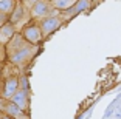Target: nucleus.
I'll return each mask as SVG.
<instances>
[{
    "label": "nucleus",
    "mask_w": 121,
    "mask_h": 119,
    "mask_svg": "<svg viewBox=\"0 0 121 119\" xmlns=\"http://www.w3.org/2000/svg\"><path fill=\"white\" fill-rule=\"evenodd\" d=\"M16 33H17L16 28L9 23V22H8L6 25H3V26L0 28V45H6L11 39L14 37Z\"/></svg>",
    "instance_id": "nucleus-8"
},
{
    "label": "nucleus",
    "mask_w": 121,
    "mask_h": 119,
    "mask_svg": "<svg viewBox=\"0 0 121 119\" xmlns=\"http://www.w3.org/2000/svg\"><path fill=\"white\" fill-rule=\"evenodd\" d=\"M75 0H51V6L57 12H65L75 6Z\"/></svg>",
    "instance_id": "nucleus-9"
},
{
    "label": "nucleus",
    "mask_w": 121,
    "mask_h": 119,
    "mask_svg": "<svg viewBox=\"0 0 121 119\" xmlns=\"http://www.w3.org/2000/svg\"><path fill=\"white\" fill-rule=\"evenodd\" d=\"M62 23H64V19L60 17V14L57 11H54L53 14L47 16L45 19L39 20V28H40V31H42V36L47 37V36L53 34L54 31H57Z\"/></svg>",
    "instance_id": "nucleus-4"
},
{
    "label": "nucleus",
    "mask_w": 121,
    "mask_h": 119,
    "mask_svg": "<svg viewBox=\"0 0 121 119\" xmlns=\"http://www.w3.org/2000/svg\"><path fill=\"white\" fill-rule=\"evenodd\" d=\"M20 90V84H19V77L17 76H9L5 79L3 87H2V99L5 101H11L13 96Z\"/></svg>",
    "instance_id": "nucleus-6"
},
{
    "label": "nucleus",
    "mask_w": 121,
    "mask_h": 119,
    "mask_svg": "<svg viewBox=\"0 0 121 119\" xmlns=\"http://www.w3.org/2000/svg\"><path fill=\"white\" fill-rule=\"evenodd\" d=\"M11 102H13L19 110L26 111L28 107H30V94H28V91H26V90H19L17 93L13 96Z\"/></svg>",
    "instance_id": "nucleus-7"
},
{
    "label": "nucleus",
    "mask_w": 121,
    "mask_h": 119,
    "mask_svg": "<svg viewBox=\"0 0 121 119\" xmlns=\"http://www.w3.org/2000/svg\"><path fill=\"white\" fill-rule=\"evenodd\" d=\"M19 84H20V90H26V91H28L30 85H28V79H26L25 76L19 77Z\"/></svg>",
    "instance_id": "nucleus-12"
},
{
    "label": "nucleus",
    "mask_w": 121,
    "mask_h": 119,
    "mask_svg": "<svg viewBox=\"0 0 121 119\" xmlns=\"http://www.w3.org/2000/svg\"><path fill=\"white\" fill-rule=\"evenodd\" d=\"M19 33H20L22 37L33 46H37L40 42H42V39H43L42 31H40V28H39V23H28L26 26H23Z\"/></svg>",
    "instance_id": "nucleus-5"
},
{
    "label": "nucleus",
    "mask_w": 121,
    "mask_h": 119,
    "mask_svg": "<svg viewBox=\"0 0 121 119\" xmlns=\"http://www.w3.org/2000/svg\"><path fill=\"white\" fill-rule=\"evenodd\" d=\"M8 19H9V16L3 14V12H0V28H2L3 25H6V23H8Z\"/></svg>",
    "instance_id": "nucleus-13"
},
{
    "label": "nucleus",
    "mask_w": 121,
    "mask_h": 119,
    "mask_svg": "<svg viewBox=\"0 0 121 119\" xmlns=\"http://www.w3.org/2000/svg\"><path fill=\"white\" fill-rule=\"evenodd\" d=\"M90 2H86V0H81V2H76L75 3V12L78 14V12H81L82 9H86V8H89L90 6Z\"/></svg>",
    "instance_id": "nucleus-11"
},
{
    "label": "nucleus",
    "mask_w": 121,
    "mask_h": 119,
    "mask_svg": "<svg viewBox=\"0 0 121 119\" xmlns=\"http://www.w3.org/2000/svg\"><path fill=\"white\" fill-rule=\"evenodd\" d=\"M25 3V2H23ZM30 5H26V8L30 9V14L31 19H37V20H42L47 16H50L54 12L53 6H51V2H47V0H36V2H28Z\"/></svg>",
    "instance_id": "nucleus-3"
},
{
    "label": "nucleus",
    "mask_w": 121,
    "mask_h": 119,
    "mask_svg": "<svg viewBox=\"0 0 121 119\" xmlns=\"http://www.w3.org/2000/svg\"><path fill=\"white\" fill-rule=\"evenodd\" d=\"M0 119H13V118L8 116V115H5V113H2V115H0Z\"/></svg>",
    "instance_id": "nucleus-14"
},
{
    "label": "nucleus",
    "mask_w": 121,
    "mask_h": 119,
    "mask_svg": "<svg viewBox=\"0 0 121 119\" xmlns=\"http://www.w3.org/2000/svg\"><path fill=\"white\" fill-rule=\"evenodd\" d=\"M37 48L30 45L25 39L22 37L20 33H16L14 37L5 45L6 59L16 67H25L31 62V59L36 56Z\"/></svg>",
    "instance_id": "nucleus-1"
},
{
    "label": "nucleus",
    "mask_w": 121,
    "mask_h": 119,
    "mask_svg": "<svg viewBox=\"0 0 121 119\" xmlns=\"http://www.w3.org/2000/svg\"><path fill=\"white\" fill-rule=\"evenodd\" d=\"M16 0H0V12H3V14L9 16L16 8Z\"/></svg>",
    "instance_id": "nucleus-10"
},
{
    "label": "nucleus",
    "mask_w": 121,
    "mask_h": 119,
    "mask_svg": "<svg viewBox=\"0 0 121 119\" xmlns=\"http://www.w3.org/2000/svg\"><path fill=\"white\" fill-rule=\"evenodd\" d=\"M30 20H31V14H30V9L26 8V5L23 3V2H17L14 11L9 14L8 22H9V23L16 28V31L19 33L23 26L28 25Z\"/></svg>",
    "instance_id": "nucleus-2"
}]
</instances>
